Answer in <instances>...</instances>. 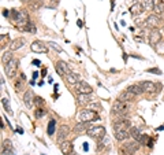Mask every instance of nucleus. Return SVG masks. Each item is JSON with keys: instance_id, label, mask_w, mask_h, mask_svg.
<instances>
[{"instance_id": "28", "label": "nucleus", "mask_w": 164, "mask_h": 155, "mask_svg": "<svg viewBox=\"0 0 164 155\" xmlns=\"http://www.w3.org/2000/svg\"><path fill=\"white\" fill-rule=\"evenodd\" d=\"M14 87H15V91H17V92H22L25 89V80L17 78V81L14 83Z\"/></svg>"}, {"instance_id": "30", "label": "nucleus", "mask_w": 164, "mask_h": 155, "mask_svg": "<svg viewBox=\"0 0 164 155\" xmlns=\"http://www.w3.org/2000/svg\"><path fill=\"white\" fill-rule=\"evenodd\" d=\"M86 122H78L77 125L74 126V132L75 133H81V132H83V131H88L89 128H86Z\"/></svg>"}, {"instance_id": "40", "label": "nucleus", "mask_w": 164, "mask_h": 155, "mask_svg": "<svg viewBox=\"0 0 164 155\" xmlns=\"http://www.w3.org/2000/svg\"><path fill=\"white\" fill-rule=\"evenodd\" d=\"M34 103H36L37 106H41V104L44 103V99L43 97H40V96H36L34 97Z\"/></svg>"}, {"instance_id": "13", "label": "nucleus", "mask_w": 164, "mask_h": 155, "mask_svg": "<svg viewBox=\"0 0 164 155\" xmlns=\"http://www.w3.org/2000/svg\"><path fill=\"white\" fill-rule=\"evenodd\" d=\"M68 133H70V126L62 125L60 128H59V133H58V143L59 144H60L62 141L66 140V137L68 136Z\"/></svg>"}, {"instance_id": "6", "label": "nucleus", "mask_w": 164, "mask_h": 155, "mask_svg": "<svg viewBox=\"0 0 164 155\" xmlns=\"http://www.w3.org/2000/svg\"><path fill=\"white\" fill-rule=\"evenodd\" d=\"M74 89L77 91L78 95H90V93L93 92V88L89 85L88 83H85V81H79V83H77L75 85H74Z\"/></svg>"}, {"instance_id": "4", "label": "nucleus", "mask_w": 164, "mask_h": 155, "mask_svg": "<svg viewBox=\"0 0 164 155\" xmlns=\"http://www.w3.org/2000/svg\"><path fill=\"white\" fill-rule=\"evenodd\" d=\"M140 145L141 144L137 140L129 141V143H126V144L121 148V152L123 155H133L134 152H137V150L140 148Z\"/></svg>"}, {"instance_id": "9", "label": "nucleus", "mask_w": 164, "mask_h": 155, "mask_svg": "<svg viewBox=\"0 0 164 155\" xmlns=\"http://www.w3.org/2000/svg\"><path fill=\"white\" fill-rule=\"evenodd\" d=\"M131 128L130 120H119V121L114 122V132H121V131H129Z\"/></svg>"}, {"instance_id": "17", "label": "nucleus", "mask_w": 164, "mask_h": 155, "mask_svg": "<svg viewBox=\"0 0 164 155\" xmlns=\"http://www.w3.org/2000/svg\"><path fill=\"white\" fill-rule=\"evenodd\" d=\"M64 77H66V83L71 84V85H75L77 83H79V81H81V76H79V74H77V73H74V72L66 74Z\"/></svg>"}, {"instance_id": "27", "label": "nucleus", "mask_w": 164, "mask_h": 155, "mask_svg": "<svg viewBox=\"0 0 164 155\" xmlns=\"http://www.w3.org/2000/svg\"><path fill=\"white\" fill-rule=\"evenodd\" d=\"M12 54H11V51H6V52H3V55H1V63H3V65H7V63L8 62H11V60H12Z\"/></svg>"}, {"instance_id": "37", "label": "nucleus", "mask_w": 164, "mask_h": 155, "mask_svg": "<svg viewBox=\"0 0 164 155\" xmlns=\"http://www.w3.org/2000/svg\"><path fill=\"white\" fill-rule=\"evenodd\" d=\"M25 30H26V32H30V33H36V28H34V24H33V22H29V24L26 25Z\"/></svg>"}, {"instance_id": "20", "label": "nucleus", "mask_w": 164, "mask_h": 155, "mask_svg": "<svg viewBox=\"0 0 164 155\" xmlns=\"http://www.w3.org/2000/svg\"><path fill=\"white\" fill-rule=\"evenodd\" d=\"M1 152L3 154H8V155H12V144H11V140L6 139L3 140V144H1Z\"/></svg>"}, {"instance_id": "48", "label": "nucleus", "mask_w": 164, "mask_h": 155, "mask_svg": "<svg viewBox=\"0 0 164 155\" xmlns=\"http://www.w3.org/2000/svg\"><path fill=\"white\" fill-rule=\"evenodd\" d=\"M142 0H134V3H141Z\"/></svg>"}, {"instance_id": "11", "label": "nucleus", "mask_w": 164, "mask_h": 155, "mask_svg": "<svg viewBox=\"0 0 164 155\" xmlns=\"http://www.w3.org/2000/svg\"><path fill=\"white\" fill-rule=\"evenodd\" d=\"M30 49L36 54H45L48 52V47L43 43V41H33L30 45Z\"/></svg>"}, {"instance_id": "34", "label": "nucleus", "mask_w": 164, "mask_h": 155, "mask_svg": "<svg viewBox=\"0 0 164 155\" xmlns=\"http://www.w3.org/2000/svg\"><path fill=\"white\" fill-rule=\"evenodd\" d=\"M8 43V34H1L0 36V44H1V48H4V45Z\"/></svg>"}, {"instance_id": "35", "label": "nucleus", "mask_w": 164, "mask_h": 155, "mask_svg": "<svg viewBox=\"0 0 164 155\" xmlns=\"http://www.w3.org/2000/svg\"><path fill=\"white\" fill-rule=\"evenodd\" d=\"M1 103H3V106L6 107V110H7V113H8V114H12V110H11V107L8 106V99H1Z\"/></svg>"}, {"instance_id": "43", "label": "nucleus", "mask_w": 164, "mask_h": 155, "mask_svg": "<svg viewBox=\"0 0 164 155\" xmlns=\"http://www.w3.org/2000/svg\"><path fill=\"white\" fill-rule=\"evenodd\" d=\"M3 15H4V17H8V15H10V11L4 8V10H3Z\"/></svg>"}, {"instance_id": "15", "label": "nucleus", "mask_w": 164, "mask_h": 155, "mask_svg": "<svg viewBox=\"0 0 164 155\" xmlns=\"http://www.w3.org/2000/svg\"><path fill=\"white\" fill-rule=\"evenodd\" d=\"M138 85L144 89V92H156V84L152 81H140Z\"/></svg>"}, {"instance_id": "29", "label": "nucleus", "mask_w": 164, "mask_h": 155, "mask_svg": "<svg viewBox=\"0 0 164 155\" xmlns=\"http://www.w3.org/2000/svg\"><path fill=\"white\" fill-rule=\"evenodd\" d=\"M29 4L33 10H40V8L44 6V0H30Z\"/></svg>"}, {"instance_id": "14", "label": "nucleus", "mask_w": 164, "mask_h": 155, "mask_svg": "<svg viewBox=\"0 0 164 155\" xmlns=\"http://www.w3.org/2000/svg\"><path fill=\"white\" fill-rule=\"evenodd\" d=\"M59 147H60V151H62L63 155H70L72 152V143L71 141L64 140L59 144Z\"/></svg>"}, {"instance_id": "21", "label": "nucleus", "mask_w": 164, "mask_h": 155, "mask_svg": "<svg viewBox=\"0 0 164 155\" xmlns=\"http://www.w3.org/2000/svg\"><path fill=\"white\" fill-rule=\"evenodd\" d=\"M144 11L145 10H144V7H142L141 3H134V4L130 7V13L134 15V17H135V15H141Z\"/></svg>"}, {"instance_id": "25", "label": "nucleus", "mask_w": 164, "mask_h": 155, "mask_svg": "<svg viewBox=\"0 0 164 155\" xmlns=\"http://www.w3.org/2000/svg\"><path fill=\"white\" fill-rule=\"evenodd\" d=\"M92 100V97L89 95H78L77 96V103L81 106V104H88V103Z\"/></svg>"}, {"instance_id": "31", "label": "nucleus", "mask_w": 164, "mask_h": 155, "mask_svg": "<svg viewBox=\"0 0 164 155\" xmlns=\"http://www.w3.org/2000/svg\"><path fill=\"white\" fill-rule=\"evenodd\" d=\"M154 11H156V15L161 14L164 13V1L163 0H159V1H156V7H154Z\"/></svg>"}, {"instance_id": "49", "label": "nucleus", "mask_w": 164, "mask_h": 155, "mask_svg": "<svg viewBox=\"0 0 164 155\" xmlns=\"http://www.w3.org/2000/svg\"><path fill=\"white\" fill-rule=\"evenodd\" d=\"M21 1H30V0H21Z\"/></svg>"}, {"instance_id": "32", "label": "nucleus", "mask_w": 164, "mask_h": 155, "mask_svg": "<svg viewBox=\"0 0 164 155\" xmlns=\"http://www.w3.org/2000/svg\"><path fill=\"white\" fill-rule=\"evenodd\" d=\"M55 128H56V121L55 120H51L48 124V135L52 136L55 133Z\"/></svg>"}, {"instance_id": "16", "label": "nucleus", "mask_w": 164, "mask_h": 155, "mask_svg": "<svg viewBox=\"0 0 164 155\" xmlns=\"http://www.w3.org/2000/svg\"><path fill=\"white\" fill-rule=\"evenodd\" d=\"M25 44H26V40L23 39V37H18V39H15L11 41L10 44V51H17V49L22 48Z\"/></svg>"}, {"instance_id": "50", "label": "nucleus", "mask_w": 164, "mask_h": 155, "mask_svg": "<svg viewBox=\"0 0 164 155\" xmlns=\"http://www.w3.org/2000/svg\"><path fill=\"white\" fill-rule=\"evenodd\" d=\"M70 155H77V154H74V152H72V154H70Z\"/></svg>"}, {"instance_id": "36", "label": "nucleus", "mask_w": 164, "mask_h": 155, "mask_svg": "<svg viewBox=\"0 0 164 155\" xmlns=\"http://www.w3.org/2000/svg\"><path fill=\"white\" fill-rule=\"evenodd\" d=\"M154 48H156V51H157L159 54H164V40H161Z\"/></svg>"}, {"instance_id": "44", "label": "nucleus", "mask_w": 164, "mask_h": 155, "mask_svg": "<svg viewBox=\"0 0 164 155\" xmlns=\"http://www.w3.org/2000/svg\"><path fill=\"white\" fill-rule=\"evenodd\" d=\"M33 65H36V66H40V65H41V62H40V60H37V59H34Z\"/></svg>"}, {"instance_id": "39", "label": "nucleus", "mask_w": 164, "mask_h": 155, "mask_svg": "<svg viewBox=\"0 0 164 155\" xmlns=\"http://www.w3.org/2000/svg\"><path fill=\"white\" fill-rule=\"evenodd\" d=\"M48 45L51 47V48L55 49V51H58V52H62V48H60V47H59V45H58L56 43H52V41H51V43H49Z\"/></svg>"}, {"instance_id": "1", "label": "nucleus", "mask_w": 164, "mask_h": 155, "mask_svg": "<svg viewBox=\"0 0 164 155\" xmlns=\"http://www.w3.org/2000/svg\"><path fill=\"white\" fill-rule=\"evenodd\" d=\"M77 118L79 122H92V121H97L99 120V114L94 110H81L77 114Z\"/></svg>"}, {"instance_id": "7", "label": "nucleus", "mask_w": 164, "mask_h": 155, "mask_svg": "<svg viewBox=\"0 0 164 155\" xmlns=\"http://www.w3.org/2000/svg\"><path fill=\"white\" fill-rule=\"evenodd\" d=\"M17 70H18V60L17 59H12L11 62H8L7 65L4 66V72H6V76L8 78H12L17 74Z\"/></svg>"}, {"instance_id": "12", "label": "nucleus", "mask_w": 164, "mask_h": 155, "mask_svg": "<svg viewBox=\"0 0 164 155\" xmlns=\"http://www.w3.org/2000/svg\"><path fill=\"white\" fill-rule=\"evenodd\" d=\"M15 24L18 25L19 28H26V25L29 24V15L28 13H25V11H19V14L17 17V19H15Z\"/></svg>"}, {"instance_id": "19", "label": "nucleus", "mask_w": 164, "mask_h": 155, "mask_svg": "<svg viewBox=\"0 0 164 155\" xmlns=\"http://www.w3.org/2000/svg\"><path fill=\"white\" fill-rule=\"evenodd\" d=\"M135 97H137V95H134L133 92H130L129 89H126V91H123V92L121 93L119 100H123V102H133Z\"/></svg>"}, {"instance_id": "2", "label": "nucleus", "mask_w": 164, "mask_h": 155, "mask_svg": "<svg viewBox=\"0 0 164 155\" xmlns=\"http://www.w3.org/2000/svg\"><path fill=\"white\" fill-rule=\"evenodd\" d=\"M105 133H107L105 128L101 125H93L86 131V135L89 136V137L94 139V140H101L103 137L105 136Z\"/></svg>"}, {"instance_id": "5", "label": "nucleus", "mask_w": 164, "mask_h": 155, "mask_svg": "<svg viewBox=\"0 0 164 155\" xmlns=\"http://www.w3.org/2000/svg\"><path fill=\"white\" fill-rule=\"evenodd\" d=\"M161 40H163V33L159 29H152L150 33L148 34V41H149V44L152 47H156Z\"/></svg>"}, {"instance_id": "23", "label": "nucleus", "mask_w": 164, "mask_h": 155, "mask_svg": "<svg viewBox=\"0 0 164 155\" xmlns=\"http://www.w3.org/2000/svg\"><path fill=\"white\" fill-rule=\"evenodd\" d=\"M130 137L129 131H121V132H115V139L118 141H125Z\"/></svg>"}, {"instance_id": "26", "label": "nucleus", "mask_w": 164, "mask_h": 155, "mask_svg": "<svg viewBox=\"0 0 164 155\" xmlns=\"http://www.w3.org/2000/svg\"><path fill=\"white\" fill-rule=\"evenodd\" d=\"M129 133H130V137H133L134 140L138 141V139L141 137V132L138 128H135V126H131L130 129H129Z\"/></svg>"}, {"instance_id": "41", "label": "nucleus", "mask_w": 164, "mask_h": 155, "mask_svg": "<svg viewBox=\"0 0 164 155\" xmlns=\"http://www.w3.org/2000/svg\"><path fill=\"white\" fill-rule=\"evenodd\" d=\"M146 72H148V73H153V74H159V76L161 74V70L157 69V67H156V69H148Z\"/></svg>"}, {"instance_id": "46", "label": "nucleus", "mask_w": 164, "mask_h": 155, "mask_svg": "<svg viewBox=\"0 0 164 155\" xmlns=\"http://www.w3.org/2000/svg\"><path fill=\"white\" fill-rule=\"evenodd\" d=\"M41 74H43V76H45V74H47V69H43V72H41Z\"/></svg>"}, {"instance_id": "42", "label": "nucleus", "mask_w": 164, "mask_h": 155, "mask_svg": "<svg viewBox=\"0 0 164 155\" xmlns=\"http://www.w3.org/2000/svg\"><path fill=\"white\" fill-rule=\"evenodd\" d=\"M161 91H163V84H161V83H157V84H156V92L160 93Z\"/></svg>"}, {"instance_id": "10", "label": "nucleus", "mask_w": 164, "mask_h": 155, "mask_svg": "<svg viewBox=\"0 0 164 155\" xmlns=\"http://www.w3.org/2000/svg\"><path fill=\"white\" fill-rule=\"evenodd\" d=\"M56 73H58L59 76L64 77L66 74L71 73V69L68 67V65L64 62V60H58V62H56Z\"/></svg>"}, {"instance_id": "33", "label": "nucleus", "mask_w": 164, "mask_h": 155, "mask_svg": "<svg viewBox=\"0 0 164 155\" xmlns=\"http://www.w3.org/2000/svg\"><path fill=\"white\" fill-rule=\"evenodd\" d=\"M148 141H150L148 135H141V137L138 139V143H140L141 145H148Z\"/></svg>"}, {"instance_id": "8", "label": "nucleus", "mask_w": 164, "mask_h": 155, "mask_svg": "<svg viewBox=\"0 0 164 155\" xmlns=\"http://www.w3.org/2000/svg\"><path fill=\"white\" fill-rule=\"evenodd\" d=\"M160 24H161V19H160L159 15H156V14L148 15V18L145 19V25L148 28H150V29H157V26Z\"/></svg>"}, {"instance_id": "38", "label": "nucleus", "mask_w": 164, "mask_h": 155, "mask_svg": "<svg viewBox=\"0 0 164 155\" xmlns=\"http://www.w3.org/2000/svg\"><path fill=\"white\" fill-rule=\"evenodd\" d=\"M44 115H45V111H44L43 108H37L36 113H34V117H36V118H41V117H44Z\"/></svg>"}, {"instance_id": "47", "label": "nucleus", "mask_w": 164, "mask_h": 155, "mask_svg": "<svg viewBox=\"0 0 164 155\" xmlns=\"http://www.w3.org/2000/svg\"><path fill=\"white\" fill-rule=\"evenodd\" d=\"M37 76H39V73L34 72V73H33V78H37Z\"/></svg>"}, {"instance_id": "18", "label": "nucleus", "mask_w": 164, "mask_h": 155, "mask_svg": "<svg viewBox=\"0 0 164 155\" xmlns=\"http://www.w3.org/2000/svg\"><path fill=\"white\" fill-rule=\"evenodd\" d=\"M34 97H36V96H33V92H32L30 89H28V91L25 92V95H23V103H25V106L28 107V108H30V107L33 106Z\"/></svg>"}, {"instance_id": "3", "label": "nucleus", "mask_w": 164, "mask_h": 155, "mask_svg": "<svg viewBox=\"0 0 164 155\" xmlns=\"http://www.w3.org/2000/svg\"><path fill=\"white\" fill-rule=\"evenodd\" d=\"M129 111V104L123 100H115L114 104H112V115L116 114V115H122V114H126Z\"/></svg>"}, {"instance_id": "22", "label": "nucleus", "mask_w": 164, "mask_h": 155, "mask_svg": "<svg viewBox=\"0 0 164 155\" xmlns=\"http://www.w3.org/2000/svg\"><path fill=\"white\" fill-rule=\"evenodd\" d=\"M141 4H142V7H144L145 11H154L156 1H154V0H142Z\"/></svg>"}, {"instance_id": "24", "label": "nucleus", "mask_w": 164, "mask_h": 155, "mask_svg": "<svg viewBox=\"0 0 164 155\" xmlns=\"http://www.w3.org/2000/svg\"><path fill=\"white\" fill-rule=\"evenodd\" d=\"M127 89H129L130 92H133L134 95H137V96H138V95H142V93H144V89H142V88H141L140 85H138V84H133V85H130V87L127 88Z\"/></svg>"}, {"instance_id": "45", "label": "nucleus", "mask_w": 164, "mask_h": 155, "mask_svg": "<svg viewBox=\"0 0 164 155\" xmlns=\"http://www.w3.org/2000/svg\"><path fill=\"white\" fill-rule=\"evenodd\" d=\"M78 26H79V28H81V26H83V22H82V21H81V19L78 21Z\"/></svg>"}]
</instances>
